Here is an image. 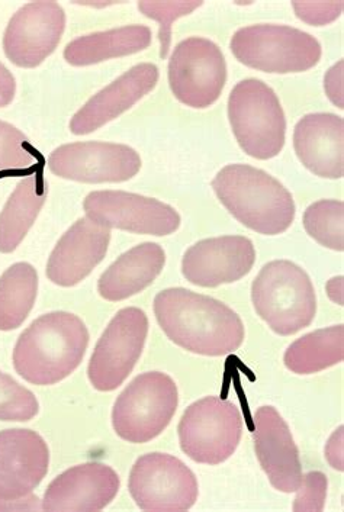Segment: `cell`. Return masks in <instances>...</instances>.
Here are the masks:
<instances>
[{
	"label": "cell",
	"mask_w": 344,
	"mask_h": 512,
	"mask_svg": "<svg viewBox=\"0 0 344 512\" xmlns=\"http://www.w3.org/2000/svg\"><path fill=\"white\" fill-rule=\"evenodd\" d=\"M154 315L167 337L202 356H225L240 349L243 321L230 307L188 289L172 288L154 298Z\"/></svg>",
	"instance_id": "cell-1"
},
{
	"label": "cell",
	"mask_w": 344,
	"mask_h": 512,
	"mask_svg": "<svg viewBox=\"0 0 344 512\" xmlns=\"http://www.w3.org/2000/svg\"><path fill=\"white\" fill-rule=\"evenodd\" d=\"M88 344L85 322L69 312H51L32 322L19 337L15 370L32 385H56L79 367Z\"/></svg>",
	"instance_id": "cell-2"
},
{
	"label": "cell",
	"mask_w": 344,
	"mask_h": 512,
	"mask_svg": "<svg viewBox=\"0 0 344 512\" xmlns=\"http://www.w3.org/2000/svg\"><path fill=\"white\" fill-rule=\"evenodd\" d=\"M212 188L221 204L250 230L263 235L285 233L295 218L291 192L275 177L247 164L225 166Z\"/></svg>",
	"instance_id": "cell-3"
},
{
	"label": "cell",
	"mask_w": 344,
	"mask_h": 512,
	"mask_svg": "<svg viewBox=\"0 0 344 512\" xmlns=\"http://www.w3.org/2000/svg\"><path fill=\"white\" fill-rule=\"evenodd\" d=\"M257 315L279 336H292L314 321L317 298L310 276L297 264L275 260L260 270L252 286Z\"/></svg>",
	"instance_id": "cell-4"
},
{
	"label": "cell",
	"mask_w": 344,
	"mask_h": 512,
	"mask_svg": "<svg viewBox=\"0 0 344 512\" xmlns=\"http://www.w3.org/2000/svg\"><path fill=\"white\" fill-rule=\"evenodd\" d=\"M228 118L240 147L253 159H273L284 148V109L276 93L262 80L237 83L228 99Z\"/></svg>",
	"instance_id": "cell-5"
},
{
	"label": "cell",
	"mask_w": 344,
	"mask_h": 512,
	"mask_svg": "<svg viewBox=\"0 0 344 512\" xmlns=\"http://www.w3.org/2000/svg\"><path fill=\"white\" fill-rule=\"evenodd\" d=\"M231 51L244 66L266 73H301L321 59V45L313 37L286 25H252L231 38Z\"/></svg>",
	"instance_id": "cell-6"
},
{
	"label": "cell",
	"mask_w": 344,
	"mask_h": 512,
	"mask_svg": "<svg viewBox=\"0 0 344 512\" xmlns=\"http://www.w3.org/2000/svg\"><path fill=\"white\" fill-rule=\"evenodd\" d=\"M178 404V386L170 376L162 372L143 373L115 402V433L128 443L143 444L156 439L172 421Z\"/></svg>",
	"instance_id": "cell-7"
},
{
	"label": "cell",
	"mask_w": 344,
	"mask_h": 512,
	"mask_svg": "<svg viewBox=\"0 0 344 512\" xmlns=\"http://www.w3.org/2000/svg\"><path fill=\"white\" fill-rule=\"evenodd\" d=\"M178 431L183 453L194 462L220 465L239 447L243 420L233 402L208 396L185 411Z\"/></svg>",
	"instance_id": "cell-8"
},
{
	"label": "cell",
	"mask_w": 344,
	"mask_h": 512,
	"mask_svg": "<svg viewBox=\"0 0 344 512\" xmlns=\"http://www.w3.org/2000/svg\"><path fill=\"white\" fill-rule=\"evenodd\" d=\"M50 452L40 434L31 430L0 431V511L35 510L32 491L48 472Z\"/></svg>",
	"instance_id": "cell-9"
},
{
	"label": "cell",
	"mask_w": 344,
	"mask_h": 512,
	"mask_svg": "<svg viewBox=\"0 0 344 512\" xmlns=\"http://www.w3.org/2000/svg\"><path fill=\"white\" fill-rule=\"evenodd\" d=\"M149 334V318L138 308H124L112 318L90 357L88 375L93 388L111 392L124 383L137 365Z\"/></svg>",
	"instance_id": "cell-10"
},
{
	"label": "cell",
	"mask_w": 344,
	"mask_h": 512,
	"mask_svg": "<svg viewBox=\"0 0 344 512\" xmlns=\"http://www.w3.org/2000/svg\"><path fill=\"white\" fill-rule=\"evenodd\" d=\"M128 489L144 511L189 510L199 492L194 472L178 457L165 453L140 457L131 469Z\"/></svg>",
	"instance_id": "cell-11"
},
{
	"label": "cell",
	"mask_w": 344,
	"mask_h": 512,
	"mask_svg": "<svg viewBox=\"0 0 344 512\" xmlns=\"http://www.w3.org/2000/svg\"><path fill=\"white\" fill-rule=\"evenodd\" d=\"M227 82L223 51L207 38L191 37L176 45L169 61V85L178 101L204 109L218 101Z\"/></svg>",
	"instance_id": "cell-12"
},
{
	"label": "cell",
	"mask_w": 344,
	"mask_h": 512,
	"mask_svg": "<svg viewBox=\"0 0 344 512\" xmlns=\"http://www.w3.org/2000/svg\"><path fill=\"white\" fill-rule=\"evenodd\" d=\"M89 220L102 227L135 234L170 235L178 230L180 215L157 199L122 191L89 193L83 202Z\"/></svg>",
	"instance_id": "cell-13"
},
{
	"label": "cell",
	"mask_w": 344,
	"mask_h": 512,
	"mask_svg": "<svg viewBox=\"0 0 344 512\" xmlns=\"http://www.w3.org/2000/svg\"><path fill=\"white\" fill-rule=\"evenodd\" d=\"M48 169L63 179L83 183L125 182L141 169L137 151L124 144L73 143L61 146L48 157Z\"/></svg>",
	"instance_id": "cell-14"
},
{
	"label": "cell",
	"mask_w": 344,
	"mask_h": 512,
	"mask_svg": "<svg viewBox=\"0 0 344 512\" xmlns=\"http://www.w3.org/2000/svg\"><path fill=\"white\" fill-rule=\"evenodd\" d=\"M64 28L66 14L59 3H28L9 21L3 50L15 66L34 69L54 53Z\"/></svg>",
	"instance_id": "cell-15"
},
{
	"label": "cell",
	"mask_w": 344,
	"mask_h": 512,
	"mask_svg": "<svg viewBox=\"0 0 344 512\" xmlns=\"http://www.w3.org/2000/svg\"><path fill=\"white\" fill-rule=\"evenodd\" d=\"M256 262L252 241L240 235L208 238L186 251L182 273L192 285L217 288L249 275Z\"/></svg>",
	"instance_id": "cell-16"
},
{
	"label": "cell",
	"mask_w": 344,
	"mask_h": 512,
	"mask_svg": "<svg viewBox=\"0 0 344 512\" xmlns=\"http://www.w3.org/2000/svg\"><path fill=\"white\" fill-rule=\"evenodd\" d=\"M120 476L102 463H86L61 473L45 491L43 510L89 512L104 510L120 491Z\"/></svg>",
	"instance_id": "cell-17"
},
{
	"label": "cell",
	"mask_w": 344,
	"mask_h": 512,
	"mask_svg": "<svg viewBox=\"0 0 344 512\" xmlns=\"http://www.w3.org/2000/svg\"><path fill=\"white\" fill-rule=\"evenodd\" d=\"M255 450L260 466L273 488L291 494L301 486L300 452L288 424L273 407H262L255 415Z\"/></svg>",
	"instance_id": "cell-18"
},
{
	"label": "cell",
	"mask_w": 344,
	"mask_h": 512,
	"mask_svg": "<svg viewBox=\"0 0 344 512\" xmlns=\"http://www.w3.org/2000/svg\"><path fill=\"white\" fill-rule=\"evenodd\" d=\"M111 241V228L82 218L57 243L47 263V278L70 288L88 278L105 259Z\"/></svg>",
	"instance_id": "cell-19"
},
{
	"label": "cell",
	"mask_w": 344,
	"mask_h": 512,
	"mask_svg": "<svg viewBox=\"0 0 344 512\" xmlns=\"http://www.w3.org/2000/svg\"><path fill=\"white\" fill-rule=\"evenodd\" d=\"M157 82V66L151 63L137 64L90 98L70 121V131L75 135H86L99 130L149 95Z\"/></svg>",
	"instance_id": "cell-20"
},
{
	"label": "cell",
	"mask_w": 344,
	"mask_h": 512,
	"mask_svg": "<svg viewBox=\"0 0 344 512\" xmlns=\"http://www.w3.org/2000/svg\"><path fill=\"white\" fill-rule=\"evenodd\" d=\"M294 147L301 163L324 179L344 175V119L333 114H311L298 122Z\"/></svg>",
	"instance_id": "cell-21"
},
{
	"label": "cell",
	"mask_w": 344,
	"mask_h": 512,
	"mask_svg": "<svg viewBox=\"0 0 344 512\" xmlns=\"http://www.w3.org/2000/svg\"><path fill=\"white\" fill-rule=\"evenodd\" d=\"M166 263L165 250L156 243H144L118 257L102 273L99 295L106 301L120 302L149 288L162 273Z\"/></svg>",
	"instance_id": "cell-22"
},
{
	"label": "cell",
	"mask_w": 344,
	"mask_h": 512,
	"mask_svg": "<svg viewBox=\"0 0 344 512\" xmlns=\"http://www.w3.org/2000/svg\"><path fill=\"white\" fill-rule=\"evenodd\" d=\"M151 44V30L144 25H130L105 32L83 35L67 44L64 59L72 66H92L102 61L131 56Z\"/></svg>",
	"instance_id": "cell-23"
},
{
	"label": "cell",
	"mask_w": 344,
	"mask_h": 512,
	"mask_svg": "<svg viewBox=\"0 0 344 512\" xmlns=\"http://www.w3.org/2000/svg\"><path fill=\"white\" fill-rule=\"evenodd\" d=\"M47 195L48 183L43 169L16 186L0 214V253L8 254L18 249L43 209Z\"/></svg>",
	"instance_id": "cell-24"
},
{
	"label": "cell",
	"mask_w": 344,
	"mask_h": 512,
	"mask_svg": "<svg viewBox=\"0 0 344 512\" xmlns=\"http://www.w3.org/2000/svg\"><path fill=\"white\" fill-rule=\"evenodd\" d=\"M344 327L333 325L301 337L285 353V366L297 375H313L343 362Z\"/></svg>",
	"instance_id": "cell-25"
},
{
	"label": "cell",
	"mask_w": 344,
	"mask_h": 512,
	"mask_svg": "<svg viewBox=\"0 0 344 512\" xmlns=\"http://www.w3.org/2000/svg\"><path fill=\"white\" fill-rule=\"evenodd\" d=\"M38 275L30 263H16L0 278V330L11 331L27 320L37 299Z\"/></svg>",
	"instance_id": "cell-26"
},
{
	"label": "cell",
	"mask_w": 344,
	"mask_h": 512,
	"mask_svg": "<svg viewBox=\"0 0 344 512\" xmlns=\"http://www.w3.org/2000/svg\"><path fill=\"white\" fill-rule=\"evenodd\" d=\"M305 231L321 246L334 251L344 250V204L323 199L308 206L304 214Z\"/></svg>",
	"instance_id": "cell-27"
},
{
	"label": "cell",
	"mask_w": 344,
	"mask_h": 512,
	"mask_svg": "<svg viewBox=\"0 0 344 512\" xmlns=\"http://www.w3.org/2000/svg\"><path fill=\"white\" fill-rule=\"evenodd\" d=\"M44 157L30 140L8 122L0 121V172L18 173L43 169Z\"/></svg>",
	"instance_id": "cell-28"
},
{
	"label": "cell",
	"mask_w": 344,
	"mask_h": 512,
	"mask_svg": "<svg viewBox=\"0 0 344 512\" xmlns=\"http://www.w3.org/2000/svg\"><path fill=\"white\" fill-rule=\"evenodd\" d=\"M37 398L11 376L0 372V421L25 423L38 414Z\"/></svg>",
	"instance_id": "cell-29"
},
{
	"label": "cell",
	"mask_w": 344,
	"mask_h": 512,
	"mask_svg": "<svg viewBox=\"0 0 344 512\" xmlns=\"http://www.w3.org/2000/svg\"><path fill=\"white\" fill-rule=\"evenodd\" d=\"M202 2H140L138 9L143 12L147 18L154 19L160 24V57L166 59L169 53L170 43H172V24L182 16L192 14L198 9Z\"/></svg>",
	"instance_id": "cell-30"
},
{
	"label": "cell",
	"mask_w": 344,
	"mask_h": 512,
	"mask_svg": "<svg viewBox=\"0 0 344 512\" xmlns=\"http://www.w3.org/2000/svg\"><path fill=\"white\" fill-rule=\"evenodd\" d=\"M294 511H321L327 495V478L321 472H310L302 478Z\"/></svg>",
	"instance_id": "cell-31"
},
{
	"label": "cell",
	"mask_w": 344,
	"mask_h": 512,
	"mask_svg": "<svg viewBox=\"0 0 344 512\" xmlns=\"http://www.w3.org/2000/svg\"><path fill=\"white\" fill-rule=\"evenodd\" d=\"M298 18L308 24L321 27L339 18L343 11V2H294Z\"/></svg>",
	"instance_id": "cell-32"
},
{
	"label": "cell",
	"mask_w": 344,
	"mask_h": 512,
	"mask_svg": "<svg viewBox=\"0 0 344 512\" xmlns=\"http://www.w3.org/2000/svg\"><path fill=\"white\" fill-rule=\"evenodd\" d=\"M343 66L344 61L340 60L339 63L334 64L327 73L324 79V88H326L327 96L334 105L343 109Z\"/></svg>",
	"instance_id": "cell-33"
},
{
	"label": "cell",
	"mask_w": 344,
	"mask_h": 512,
	"mask_svg": "<svg viewBox=\"0 0 344 512\" xmlns=\"http://www.w3.org/2000/svg\"><path fill=\"white\" fill-rule=\"evenodd\" d=\"M16 83L14 74L0 63V108L14 101Z\"/></svg>",
	"instance_id": "cell-34"
},
{
	"label": "cell",
	"mask_w": 344,
	"mask_h": 512,
	"mask_svg": "<svg viewBox=\"0 0 344 512\" xmlns=\"http://www.w3.org/2000/svg\"><path fill=\"white\" fill-rule=\"evenodd\" d=\"M343 427L339 428L337 433L333 434L331 437L329 444H327L326 456L329 459L330 465L333 466L334 469L343 470V466L340 465L339 460H337V456L342 460L343 457Z\"/></svg>",
	"instance_id": "cell-35"
},
{
	"label": "cell",
	"mask_w": 344,
	"mask_h": 512,
	"mask_svg": "<svg viewBox=\"0 0 344 512\" xmlns=\"http://www.w3.org/2000/svg\"><path fill=\"white\" fill-rule=\"evenodd\" d=\"M340 280H343L342 276L331 279V285L336 286V288L333 289L327 285V291H329L330 298L333 299L334 302H337L339 305H343V283H340L339 285Z\"/></svg>",
	"instance_id": "cell-36"
}]
</instances>
